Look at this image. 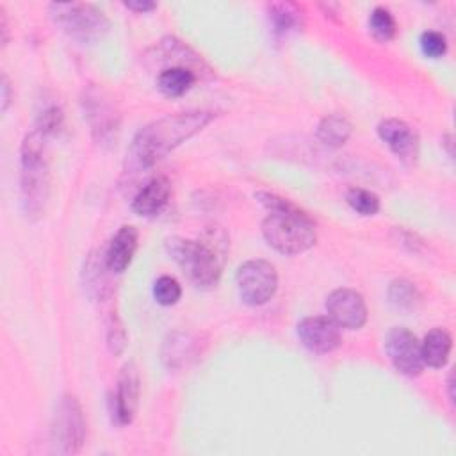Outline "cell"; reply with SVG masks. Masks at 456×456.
I'll return each instance as SVG.
<instances>
[{"instance_id":"29","label":"cell","mask_w":456,"mask_h":456,"mask_svg":"<svg viewBox=\"0 0 456 456\" xmlns=\"http://www.w3.org/2000/svg\"><path fill=\"white\" fill-rule=\"evenodd\" d=\"M447 387H449V397H451V401H454V394H452V387H454V383H452V374H449Z\"/></svg>"},{"instance_id":"2","label":"cell","mask_w":456,"mask_h":456,"mask_svg":"<svg viewBox=\"0 0 456 456\" xmlns=\"http://www.w3.org/2000/svg\"><path fill=\"white\" fill-rule=\"evenodd\" d=\"M214 118L216 114L212 111H187L155 120L136 134L132 155L141 166L152 168L182 143L203 130Z\"/></svg>"},{"instance_id":"10","label":"cell","mask_w":456,"mask_h":456,"mask_svg":"<svg viewBox=\"0 0 456 456\" xmlns=\"http://www.w3.org/2000/svg\"><path fill=\"white\" fill-rule=\"evenodd\" d=\"M298 337L302 344L312 353H332L341 346V330L330 319L323 316L305 318L298 325Z\"/></svg>"},{"instance_id":"5","label":"cell","mask_w":456,"mask_h":456,"mask_svg":"<svg viewBox=\"0 0 456 456\" xmlns=\"http://www.w3.org/2000/svg\"><path fill=\"white\" fill-rule=\"evenodd\" d=\"M54 22L74 40L91 43L100 40L107 29V17L91 4L81 3H59L51 6Z\"/></svg>"},{"instance_id":"30","label":"cell","mask_w":456,"mask_h":456,"mask_svg":"<svg viewBox=\"0 0 456 456\" xmlns=\"http://www.w3.org/2000/svg\"><path fill=\"white\" fill-rule=\"evenodd\" d=\"M451 141H452V138H451V136H445V145H447V152H449V155L452 157V148H451V146H452V143H451Z\"/></svg>"},{"instance_id":"20","label":"cell","mask_w":456,"mask_h":456,"mask_svg":"<svg viewBox=\"0 0 456 456\" xmlns=\"http://www.w3.org/2000/svg\"><path fill=\"white\" fill-rule=\"evenodd\" d=\"M346 200L350 207L362 216H374L380 210V198L373 191H367L362 187L350 189L346 194Z\"/></svg>"},{"instance_id":"9","label":"cell","mask_w":456,"mask_h":456,"mask_svg":"<svg viewBox=\"0 0 456 456\" xmlns=\"http://www.w3.org/2000/svg\"><path fill=\"white\" fill-rule=\"evenodd\" d=\"M328 318L346 330H358L367 321V305L364 296L353 289H337L326 300Z\"/></svg>"},{"instance_id":"17","label":"cell","mask_w":456,"mask_h":456,"mask_svg":"<svg viewBox=\"0 0 456 456\" xmlns=\"http://www.w3.org/2000/svg\"><path fill=\"white\" fill-rule=\"evenodd\" d=\"M196 83V74L189 67H171L166 68L159 74L157 77V88L166 95V97H182L185 95Z\"/></svg>"},{"instance_id":"21","label":"cell","mask_w":456,"mask_h":456,"mask_svg":"<svg viewBox=\"0 0 456 456\" xmlns=\"http://www.w3.org/2000/svg\"><path fill=\"white\" fill-rule=\"evenodd\" d=\"M369 28H371L373 35L381 42L392 40L396 36V31H397V26H396V20H394L392 13L385 8H376L371 13Z\"/></svg>"},{"instance_id":"8","label":"cell","mask_w":456,"mask_h":456,"mask_svg":"<svg viewBox=\"0 0 456 456\" xmlns=\"http://www.w3.org/2000/svg\"><path fill=\"white\" fill-rule=\"evenodd\" d=\"M385 350L394 367L405 376H419L424 369L421 342L417 337L401 326L392 328L385 339Z\"/></svg>"},{"instance_id":"13","label":"cell","mask_w":456,"mask_h":456,"mask_svg":"<svg viewBox=\"0 0 456 456\" xmlns=\"http://www.w3.org/2000/svg\"><path fill=\"white\" fill-rule=\"evenodd\" d=\"M138 241H139V236L134 226H129V224L122 226L107 247L106 268L111 273H123L130 266L136 256Z\"/></svg>"},{"instance_id":"19","label":"cell","mask_w":456,"mask_h":456,"mask_svg":"<svg viewBox=\"0 0 456 456\" xmlns=\"http://www.w3.org/2000/svg\"><path fill=\"white\" fill-rule=\"evenodd\" d=\"M389 298H390V303L401 311H413L417 307V303L421 302V295L415 289V286L403 279L394 280L390 284Z\"/></svg>"},{"instance_id":"28","label":"cell","mask_w":456,"mask_h":456,"mask_svg":"<svg viewBox=\"0 0 456 456\" xmlns=\"http://www.w3.org/2000/svg\"><path fill=\"white\" fill-rule=\"evenodd\" d=\"M0 20H3V42H4V45L8 43V22H6V13L4 12H0Z\"/></svg>"},{"instance_id":"6","label":"cell","mask_w":456,"mask_h":456,"mask_svg":"<svg viewBox=\"0 0 456 456\" xmlns=\"http://www.w3.org/2000/svg\"><path fill=\"white\" fill-rule=\"evenodd\" d=\"M52 445L56 452H77L86 438V419L81 403L74 396H63L52 419Z\"/></svg>"},{"instance_id":"14","label":"cell","mask_w":456,"mask_h":456,"mask_svg":"<svg viewBox=\"0 0 456 456\" xmlns=\"http://www.w3.org/2000/svg\"><path fill=\"white\" fill-rule=\"evenodd\" d=\"M171 194V184L166 177H155L150 182H146L138 194L132 200V208L136 214L139 216H155L159 214Z\"/></svg>"},{"instance_id":"11","label":"cell","mask_w":456,"mask_h":456,"mask_svg":"<svg viewBox=\"0 0 456 456\" xmlns=\"http://www.w3.org/2000/svg\"><path fill=\"white\" fill-rule=\"evenodd\" d=\"M380 139L405 164H413L419 157V136L405 122L389 118L378 125Z\"/></svg>"},{"instance_id":"23","label":"cell","mask_w":456,"mask_h":456,"mask_svg":"<svg viewBox=\"0 0 456 456\" xmlns=\"http://www.w3.org/2000/svg\"><path fill=\"white\" fill-rule=\"evenodd\" d=\"M65 123V114H63V109L58 107V106H49L45 107L40 116H38V132L43 134L45 138L49 136H54L61 130Z\"/></svg>"},{"instance_id":"24","label":"cell","mask_w":456,"mask_h":456,"mask_svg":"<svg viewBox=\"0 0 456 456\" xmlns=\"http://www.w3.org/2000/svg\"><path fill=\"white\" fill-rule=\"evenodd\" d=\"M421 49L428 58L438 59L447 52V40L436 31H428L421 36Z\"/></svg>"},{"instance_id":"22","label":"cell","mask_w":456,"mask_h":456,"mask_svg":"<svg viewBox=\"0 0 456 456\" xmlns=\"http://www.w3.org/2000/svg\"><path fill=\"white\" fill-rule=\"evenodd\" d=\"M153 296L159 305L171 307L182 296V287L173 277H161L153 284Z\"/></svg>"},{"instance_id":"1","label":"cell","mask_w":456,"mask_h":456,"mask_svg":"<svg viewBox=\"0 0 456 456\" xmlns=\"http://www.w3.org/2000/svg\"><path fill=\"white\" fill-rule=\"evenodd\" d=\"M256 198L270 210L263 221V236L271 248L284 256H300L316 245V224L305 210L273 193L261 191Z\"/></svg>"},{"instance_id":"16","label":"cell","mask_w":456,"mask_h":456,"mask_svg":"<svg viewBox=\"0 0 456 456\" xmlns=\"http://www.w3.org/2000/svg\"><path fill=\"white\" fill-rule=\"evenodd\" d=\"M451 348H452V339L445 330L442 328L431 330L429 334H426L424 342L421 344L424 366H429L435 369L444 367L449 360Z\"/></svg>"},{"instance_id":"27","label":"cell","mask_w":456,"mask_h":456,"mask_svg":"<svg viewBox=\"0 0 456 456\" xmlns=\"http://www.w3.org/2000/svg\"><path fill=\"white\" fill-rule=\"evenodd\" d=\"M0 90H3V113H6L12 104V84L6 75L3 77V86H0Z\"/></svg>"},{"instance_id":"7","label":"cell","mask_w":456,"mask_h":456,"mask_svg":"<svg viewBox=\"0 0 456 456\" xmlns=\"http://www.w3.org/2000/svg\"><path fill=\"white\" fill-rule=\"evenodd\" d=\"M238 293L247 305L261 307L268 303L279 289V273L268 261H248L236 273Z\"/></svg>"},{"instance_id":"15","label":"cell","mask_w":456,"mask_h":456,"mask_svg":"<svg viewBox=\"0 0 456 456\" xmlns=\"http://www.w3.org/2000/svg\"><path fill=\"white\" fill-rule=\"evenodd\" d=\"M273 35L277 38H289L293 33L300 31L303 26V13L296 4L275 3L268 8Z\"/></svg>"},{"instance_id":"26","label":"cell","mask_w":456,"mask_h":456,"mask_svg":"<svg viewBox=\"0 0 456 456\" xmlns=\"http://www.w3.org/2000/svg\"><path fill=\"white\" fill-rule=\"evenodd\" d=\"M125 8L138 12V13H146L157 8L155 3H148V0H130V3H125Z\"/></svg>"},{"instance_id":"25","label":"cell","mask_w":456,"mask_h":456,"mask_svg":"<svg viewBox=\"0 0 456 456\" xmlns=\"http://www.w3.org/2000/svg\"><path fill=\"white\" fill-rule=\"evenodd\" d=\"M109 346H111L113 353H116V355H120L125 348V334H123V328L120 323L109 326Z\"/></svg>"},{"instance_id":"18","label":"cell","mask_w":456,"mask_h":456,"mask_svg":"<svg viewBox=\"0 0 456 456\" xmlns=\"http://www.w3.org/2000/svg\"><path fill=\"white\" fill-rule=\"evenodd\" d=\"M351 132H353V125L342 114H328L326 118L321 120L318 127L319 141L330 148L344 146L351 138Z\"/></svg>"},{"instance_id":"4","label":"cell","mask_w":456,"mask_h":456,"mask_svg":"<svg viewBox=\"0 0 456 456\" xmlns=\"http://www.w3.org/2000/svg\"><path fill=\"white\" fill-rule=\"evenodd\" d=\"M166 250L198 289H212L219 284L223 257L216 247L201 241L171 238L166 241Z\"/></svg>"},{"instance_id":"3","label":"cell","mask_w":456,"mask_h":456,"mask_svg":"<svg viewBox=\"0 0 456 456\" xmlns=\"http://www.w3.org/2000/svg\"><path fill=\"white\" fill-rule=\"evenodd\" d=\"M45 139L43 134L35 130L22 145V205L31 219L42 217L51 196V164Z\"/></svg>"},{"instance_id":"12","label":"cell","mask_w":456,"mask_h":456,"mask_svg":"<svg viewBox=\"0 0 456 456\" xmlns=\"http://www.w3.org/2000/svg\"><path fill=\"white\" fill-rule=\"evenodd\" d=\"M139 392H141V381H139L138 367L134 362H129L123 366L118 376L114 408H113L114 417L122 426L130 424L134 421L139 406Z\"/></svg>"}]
</instances>
